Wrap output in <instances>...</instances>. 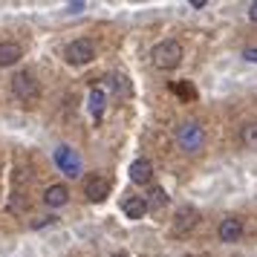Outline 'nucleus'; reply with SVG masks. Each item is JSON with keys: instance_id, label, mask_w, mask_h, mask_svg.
I'll return each mask as SVG.
<instances>
[{"instance_id": "f257e3e1", "label": "nucleus", "mask_w": 257, "mask_h": 257, "mask_svg": "<svg viewBox=\"0 0 257 257\" xmlns=\"http://www.w3.org/2000/svg\"><path fill=\"white\" fill-rule=\"evenodd\" d=\"M185 58V49L179 41H162L153 47V67L156 70H176Z\"/></svg>"}, {"instance_id": "f03ea898", "label": "nucleus", "mask_w": 257, "mask_h": 257, "mask_svg": "<svg viewBox=\"0 0 257 257\" xmlns=\"http://www.w3.org/2000/svg\"><path fill=\"white\" fill-rule=\"evenodd\" d=\"M176 145L188 153H197L205 145V130L199 127L197 121H185V124L176 127Z\"/></svg>"}, {"instance_id": "7ed1b4c3", "label": "nucleus", "mask_w": 257, "mask_h": 257, "mask_svg": "<svg viewBox=\"0 0 257 257\" xmlns=\"http://www.w3.org/2000/svg\"><path fill=\"white\" fill-rule=\"evenodd\" d=\"M12 90H15V95H18L21 101H26V104L38 101V95H41V87H38L32 72H18V75L12 78Z\"/></svg>"}, {"instance_id": "20e7f679", "label": "nucleus", "mask_w": 257, "mask_h": 257, "mask_svg": "<svg viewBox=\"0 0 257 257\" xmlns=\"http://www.w3.org/2000/svg\"><path fill=\"white\" fill-rule=\"evenodd\" d=\"M64 58L75 64V67H81V64H90L95 58V44L90 38H78V41H72L70 47L64 49Z\"/></svg>"}, {"instance_id": "39448f33", "label": "nucleus", "mask_w": 257, "mask_h": 257, "mask_svg": "<svg viewBox=\"0 0 257 257\" xmlns=\"http://www.w3.org/2000/svg\"><path fill=\"white\" fill-rule=\"evenodd\" d=\"M107 194H110V179L101 174H93L87 182H84V197L90 202H104Z\"/></svg>"}, {"instance_id": "423d86ee", "label": "nucleus", "mask_w": 257, "mask_h": 257, "mask_svg": "<svg viewBox=\"0 0 257 257\" xmlns=\"http://www.w3.org/2000/svg\"><path fill=\"white\" fill-rule=\"evenodd\" d=\"M55 162H58V168L67 176L81 174V159H78V153L72 151V148H58V151H55Z\"/></svg>"}, {"instance_id": "0eeeda50", "label": "nucleus", "mask_w": 257, "mask_h": 257, "mask_svg": "<svg viewBox=\"0 0 257 257\" xmlns=\"http://www.w3.org/2000/svg\"><path fill=\"white\" fill-rule=\"evenodd\" d=\"M217 234H220L222 243H237V240L243 237V220H240V217H225V220L220 222Z\"/></svg>"}, {"instance_id": "6e6552de", "label": "nucleus", "mask_w": 257, "mask_h": 257, "mask_svg": "<svg viewBox=\"0 0 257 257\" xmlns=\"http://www.w3.org/2000/svg\"><path fill=\"white\" fill-rule=\"evenodd\" d=\"M197 220H199V214H197V208H179L176 211V217H174V234H188L194 225H197Z\"/></svg>"}, {"instance_id": "1a4fd4ad", "label": "nucleus", "mask_w": 257, "mask_h": 257, "mask_svg": "<svg viewBox=\"0 0 257 257\" xmlns=\"http://www.w3.org/2000/svg\"><path fill=\"white\" fill-rule=\"evenodd\" d=\"M130 179L136 182V185H148L153 179V165L151 159H136V162L130 165Z\"/></svg>"}, {"instance_id": "9d476101", "label": "nucleus", "mask_w": 257, "mask_h": 257, "mask_svg": "<svg viewBox=\"0 0 257 257\" xmlns=\"http://www.w3.org/2000/svg\"><path fill=\"white\" fill-rule=\"evenodd\" d=\"M121 211L127 214L130 220H142V217L148 214V199H145V197H124Z\"/></svg>"}, {"instance_id": "9b49d317", "label": "nucleus", "mask_w": 257, "mask_h": 257, "mask_svg": "<svg viewBox=\"0 0 257 257\" xmlns=\"http://www.w3.org/2000/svg\"><path fill=\"white\" fill-rule=\"evenodd\" d=\"M67 199H70L67 185H49L47 191H44V202H47L49 208H61V205H67Z\"/></svg>"}, {"instance_id": "f8f14e48", "label": "nucleus", "mask_w": 257, "mask_h": 257, "mask_svg": "<svg viewBox=\"0 0 257 257\" xmlns=\"http://www.w3.org/2000/svg\"><path fill=\"white\" fill-rule=\"evenodd\" d=\"M21 55H24V49L18 47L15 41H3V44H0V67H12V64H18Z\"/></svg>"}, {"instance_id": "ddd939ff", "label": "nucleus", "mask_w": 257, "mask_h": 257, "mask_svg": "<svg viewBox=\"0 0 257 257\" xmlns=\"http://www.w3.org/2000/svg\"><path fill=\"white\" fill-rule=\"evenodd\" d=\"M148 211H159V208H165V205H168V202H171V197H168V191H165L162 185H153L151 191H148Z\"/></svg>"}, {"instance_id": "4468645a", "label": "nucleus", "mask_w": 257, "mask_h": 257, "mask_svg": "<svg viewBox=\"0 0 257 257\" xmlns=\"http://www.w3.org/2000/svg\"><path fill=\"white\" fill-rule=\"evenodd\" d=\"M90 113H93L95 118L104 113V93H101V90H93V93H90Z\"/></svg>"}, {"instance_id": "2eb2a0df", "label": "nucleus", "mask_w": 257, "mask_h": 257, "mask_svg": "<svg viewBox=\"0 0 257 257\" xmlns=\"http://www.w3.org/2000/svg\"><path fill=\"white\" fill-rule=\"evenodd\" d=\"M243 142L245 145H257V124H245L243 127Z\"/></svg>"}, {"instance_id": "dca6fc26", "label": "nucleus", "mask_w": 257, "mask_h": 257, "mask_svg": "<svg viewBox=\"0 0 257 257\" xmlns=\"http://www.w3.org/2000/svg\"><path fill=\"white\" fill-rule=\"evenodd\" d=\"M243 58L248 61V64H257V47H248V49L243 52Z\"/></svg>"}, {"instance_id": "f3484780", "label": "nucleus", "mask_w": 257, "mask_h": 257, "mask_svg": "<svg viewBox=\"0 0 257 257\" xmlns=\"http://www.w3.org/2000/svg\"><path fill=\"white\" fill-rule=\"evenodd\" d=\"M176 93L185 95V98H194V95H197V93H194V87H185V84H182V87H176Z\"/></svg>"}, {"instance_id": "a211bd4d", "label": "nucleus", "mask_w": 257, "mask_h": 257, "mask_svg": "<svg viewBox=\"0 0 257 257\" xmlns=\"http://www.w3.org/2000/svg\"><path fill=\"white\" fill-rule=\"evenodd\" d=\"M248 18H251V21L257 24V0L251 3V6H248Z\"/></svg>"}, {"instance_id": "6ab92c4d", "label": "nucleus", "mask_w": 257, "mask_h": 257, "mask_svg": "<svg viewBox=\"0 0 257 257\" xmlns=\"http://www.w3.org/2000/svg\"><path fill=\"white\" fill-rule=\"evenodd\" d=\"M113 257H127V254H113Z\"/></svg>"}]
</instances>
